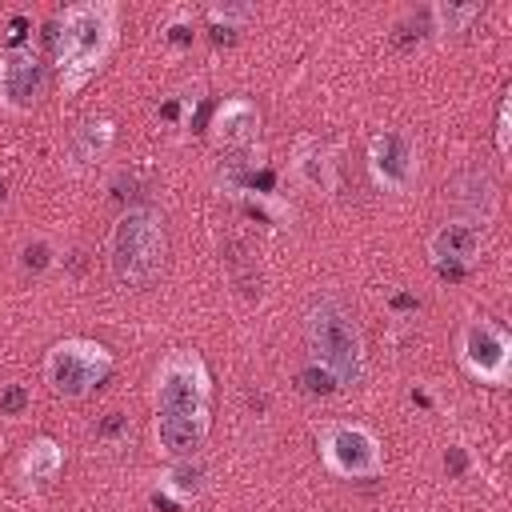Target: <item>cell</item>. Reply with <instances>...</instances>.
<instances>
[{
	"mask_svg": "<svg viewBox=\"0 0 512 512\" xmlns=\"http://www.w3.org/2000/svg\"><path fill=\"white\" fill-rule=\"evenodd\" d=\"M120 36V4L116 0H80L52 16V64L60 72L64 92H80L112 56Z\"/></svg>",
	"mask_w": 512,
	"mask_h": 512,
	"instance_id": "6da1fadb",
	"label": "cell"
},
{
	"mask_svg": "<svg viewBox=\"0 0 512 512\" xmlns=\"http://www.w3.org/2000/svg\"><path fill=\"white\" fill-rule=\"evenodd\" d=\"M304 344L308 360L336 376L340 388H356L368 372L364 332L352 316V308L340 296H320L304 312Z\"/></svg>",
	"mask_w": 512,
	"mask_h": 512,
	"instance_id": "7a4b0ae2",
	"label": "cell"
},
{
	"mask_svg": "<svg viewBox=\"0 0 512 512\" xmlns=\"http://www.w3.org/2000/svg\"><path fill=\"white\" fill-rule=\"evenodd\" d=\"M168 256V232L164 216L148 204L120 212V220L108 232V268L120 288H148L164 272Z\"/></svg>",
	"mask_w": 512,
	"mask_h": 512,
	"instance_id": "3957f363",
	"label": "cell"
},
{
	"mask_svg": "<svg viewBox=\"0 0 512 512\" xmlns=\"http://www.w3.org/2000/svg\"><path fill=\"white\" fill-rule=\"evenodd\" d=\"M112 352L100 340L88 336H64L44 356V380L64 400H84L92 388H100L112 372Z\"/></svg>",
	"mask_w": 512,
	"mask_h": 512,
	"instance_id": "277c9868",
	"label": "cell"
},
{
	"mask_svg": "<svg viewBox=\"0 0 512 512\" xmlns=\"http://www.w3.org/2000/svg\"><path fill=\"white\" fill-rule=\"evenodd\" d=\"M156 412H212V372L200 352L172 348L152 372Z\"/></svg>",
	"mask_w": 512,
	"mask_h": 512,
	"instance_id": "5b68a950",
	"label": "cell"
},
{
	"mask_svg": "<svg viewBox=\"0 0 512 512\" xmlns=\"http://www.w3.org/2000/svg\"><path fill=\"white\" fill-rule=\"evenodd\" d=\"M316 452H320V464H324L332 476H344V480H376V476H384L380 440H376V432L364 428V424L328 420V424L316 432Z\"/></svg>",
	"mask_w": 512,
	"mask_h": 512,
	"instance_id": "8992f818",
	"label": "cell"
},
{
	"mask_svg": "<svg viewBox=\"0 0 512 512\" xmlns=\"http://www.w3.org/2000/svg\"><path fill=\"white\" fill-rule=\"evenodd\" d=\"M456 352H460V364L472 380L480 384H508L512 376V340L500 324L492 320H468L460 328V340H456Z\"/></svg>",
	"mask_w": 512,
	"mask_h": 512,
	"instance_id": "52a82bcc",
	"label": "cell"
},
{
	"mask_svg": "<svg viewBox=\"0 0 512 512\" xmlns=\"http://www.w3.org/2000/svg\"><path fill=\"white\" fill-rule=\"evenodd\" d=\"M368 172L384 192H408L420 172V148L404 128H380L368 140Z\"/></svg>",
	"mask_w": 512,
	"mask_h": 512,
	"instance_id": "ba28073f",
	"label": "cell"
},
{
	"mask_svg": "<svg viewBox=\"0 0 512 512\" xmlns=\"http://www.w3.org/2000/svg\"><path fill=\"white\" fill-rule=\"evenodd\" d=\"M48 92V64L32 48H4L0 52V108L4 112H32Z\"/></svg>",
	"mask_w": 512,
	"mask_h": 512,
	"instance_id": "9c48e42d",
	"label": "cell"
},
{
	"mask_svg": "<svg viewBox=\"0 0 512 512\" xmlns=\"http://www.w3.org/2000/svg\"><path fill=\"white\" fill-rule=\"evenodd\" d=\"M480 248H484V224L460 220V216L444 220V224L428 236V260H432V268H436L440 276H448V280L464 276V272L476 264Z\"/></svg>",
	"mask_w": 512,
	"mask_h": 512,
	"instance_id": "30bf717a",
	"label": "cell"
},
{
	"mask_svg": "<svg viewBox=\"0 0 512 512\" xmlns=\"http://www.w3.org/2000/svg\"><path fill=\"white\" fill-rule=\"evenodd\" d=\"M208 140L220 152H248L260 140V108L248 96H224L208 116Z\"/></svg>",
	"mask_w": 512,
	"mask_h": 512,
	"instance_id": "8fae6325",
	"label": "cell"
},
{
	"mask_svg": "<svg viewBox=\"0 0 512 512\" xmlns=\"http://www.w3.org/2000/svg\"><path fill=\"white\" fill-rule=\"evenodd\" d=\"M212 412H156V448L168 460H188L208 440Z\"/></svg>",
	"mask_w": 512,
	"mask_h": 512,
	"instance_id": "7c38bea8",
	"label": "cell"
},
{
	"mask_svg": "<svg viewBox=\"0 0 512 512\" xmlns=\"http://www.w3.org/2000/svg\"><path fill=\"white\" fill-rule=\"evenodd\" d=\"M288 168H292V180L304 184L308 192H320V196L336 192V152L320 136H300L292 144Z\"/></svg>",
	"mask_w": 512,
	"mask_h": 512,
	"instance_id": "4fadbf2b",
	"label": "cell"
},
{
	"mask_svg": "<svg viewBox=\"0 0 512 512\" xmlns=\"http://www.w3.org/2000/svg\"><path fill=\"white\" fill-rule=\"evenodd\" d=\"M116 140V124L108 116H88L80 120L72 132H68V144H64V164L68 172H84L88 164H96Z\"/></svg>",
	"mask_w": 512,
	"mask_h": 512,
	"instance_id": "5bb4252c",
	"label": "cell"
},
{
	"mask_svg": "<svg viewBox=\"0 0 512 512\" xmlns=\"http://www.w3.org/2000/svg\"><path fill=\"white\" fill-rule=\"evenodd\" d=\"M452 200L460 208V220L484 224L496 212V180L488 176V168H464L452 180Z\"/></svg>",
	"mask_w": 512,
	"mask_h": 512,
	"instance_id": "9a60e30c",
	"label": "cell"
},
{
	"mask_svg": "<svg viewBox=\"0 0 512 512\" xmlns=\"http://www.w3.org/2000/svg\"><path fill=\"white\" fill-rule=\"evenodd\" d=\"M60 468H64V448H60L52 436H36V440L24 448V456H20V480H24L28 488H40V484L56 480Z\"/></svg>",
	"mask_w": 512,
	"mask_h": 512,
	"instance_id": "2e32d148",
	"label": "cell"
},
{
	"mask_svg": "<svg viewBox=\"0 0 512 512\" xmlns=\"http://www.w3.org/2000/svg\"><path fill=\"white\" fill-rule=\"evenodd\" d=\"M200 488H204V464L200 460H172L168 468H164V476H160V492H168L172 500H192V496H200Z\"/></svg>",
	"mask_w": 512,
	"mask_h": 512,
	"instance_id": "e0dca14e",
	"label": "cell"
},
{
	"mask_svg": "<svg viewBox=\"0 0 512 512\" xmlns=\"http://www.w3.org/2000/svg\"><path fill=\"white\" fill-rule=\"evenodd\" d=\"M256 12H252V4H212V8H204V20H208V28H212V40H236V32L252 20Z\"/></svg>",
	"mask_w": 512,
	"mask_h": 512,
	"instance_id": "ac0fdd59",
	"label": "cell"
},
{
	"mask_svg": "<svg viewBox=\"0 0 512 512\" xmlns=\"http://www.w3.org/2000/svg\"><path fill=\"white\" fill-rule=\"evenodd\" d=\"M476 16H480V4H432V8H428L432 32H440V36H456V32H464Z\"/></svg>",
	"mask_w": 512,
	"mask_h": 512,
	"instance_id": "d6986e66",
	"label": "cell"
},
{
	"mask_svg": "<svg viewBox=\"0 0 512 512\" xmlns=\"http://www.w3.org/2000/svg\"><path fill=\"white\" fill-rule=\"evenodd\" d=\"M300 384H304V392H308V396H332V392H340L336 376H332V372H324V368H320V364H312V360H308V368L300 372Z\"/></svg>",
	"mask_w": 512,
	"mask_h": 512,
	"instance_id": "ffe728a7",
	"label": "cell"
},
{
	"mask_svg": "<svg viewBox=\"0 0 512 512\" xmlns=\"http://www.w3.org/2000/svg\"><path fill=\"white\" fill-rule=\"evenodd\" d=\"M164 40L176 44V48H192V40H196V20H192L188 12H176V16L164 24Z\"/></svg>",
	"mask_w": 512,
	"mask_h": 512,
	"instance_id": "44dd1931",
	"label": "cell"
},
{
	"mask_svg": "<svg viewBox=\"0 0 512 512\" xmlns=\"http://www.w3.org/2000/svg\"><path fill=\"white\" fill-rule=\"evenodd\" d=\"M20 264H24V272H44V268H52V264H56V252H52V244H48V240H32V244H24Z\"/></svg>",
	"mask_w": 512,
	"mask_h": 512,
	"instance_id": "7402d4cb",
	"label": "cell"
},
{
	"mask_svg": "<svg viewBox=\"0 0 512 512\" xmlns=\"http://www.w3.org/2000/svg\"><path fill=\"white\" fill-rule=\"evenodd\" d=\"M32 404V392L24 384H0V416H24Z\"/></svg>",
	"mask_w": 512,
	"mask_h": 512,
	"instance_id": "603a6c76",
	"label": "cell"
},
{
	"mask_svg": "<svg viewBox=\"0 0 512 512\" xmlns=\"http://www.w3.org/2000/svg\"><path fill=\"white\" fill-rule=\"evenodd\" d=\"M96 436H100V440H108V444H120V440L128 436V416H120V412H108V416L100 420Z\"/></svg>",
	"mask_w": 512,
	"mask_h": 512,
	"instance_id": "cb8c5ba5",
	"label": "cell"
},
{
	"mask_svg": "<svg viewBox=\"0 0 512 512\" xmlns=\"http://www.w3.org/2000/svg\"><path fill=\"white\" fill-rule=\"evenodd\" d=\"M28 32H32V20H28L24 12L8 16V36H4V40H8V52H12V48H28V44H24V40H28Z\"/></svg>",
	"mask_w": 512,
	"mask_h": 512,
	"instance_id": "d4e9b609",
	"label": "cell"
},
{
	"mask_svg": "<svg viewBox=\"0 0 512 512\" xmlns=\"http://www.w3.org/2000/svg\"><path fill=\"white\" fill-rule=\"evenodd\" d=\"M496 152L508 156L512 152V128H508V100H500V116H496Z\"/></svg>",
	"mask_w": 512,
	"mask_h": 512,
	"instance_id": "484cf974",
	"label": "cell"
},
{
	"mask_svg": "<svg viewBox=\"0 0 512 512\" xmlns=\"http://www.w3.org/2000/svg\"><path fill=\"white\" fill-rule=\"evenodd\" d=\"M4 200H8V180L0 176V204H4Z\"/></svg>",
	"mask_w": 512,
	"mask_h": 512,
	"instance_id": "4316f807",
	"label": "cell"
}]
</instances>
